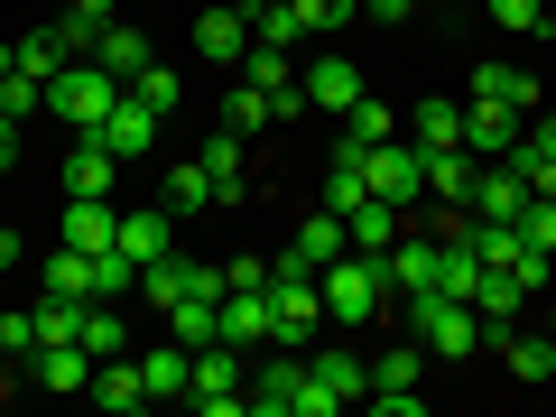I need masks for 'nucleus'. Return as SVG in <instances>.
<instances>
[{
    "label": "nucleus",
    "instance_id": "473e14b6",
    "mask_svg": "<svg viewBox=\"0 0 556 417\" xmlns=\"http://www.w3.org/2000/svg\"><path fill=\"white\" fill-rule=\"evenodd\" d=\"M121 10H130V0H65V20H56V28L75 38V56H93V38L121 20Z\"/></svg>",
    "mask_w": 556,
    "mask_h": 417
},
{
    "label": "nucleus",
    "instance_id": "49530a36",
    "mask_svg": "<svg viewBox=\"0 0 556 417\" xmlns=\"http://www.w3.org/2000/svg\"><path fill=\"white\" fill-rule=\"evenodd\" d=\"M529 139H538V149H556V112H538V130H529Z\"/></svg>",
    "mask_w": 556,
    "mask_h": 417
},
{
    "label": "nucleus",
    "instance_id": "9b49d317",
    "mask_svg": "<svg viewBox=\"0 0 556 417\" xmlns=\"http://www.w3.org/2000/svg\"><path fill=\"white\" fill-rule=\"evenodd\" d=\"M482 353H501V371H510L519 390H547V380H556V334H519V325H510V334H492Z\"/></svg>",
    "mask_w": 556,
    "mask_h": 417
},
{
    "label": "nucleus",
    "instance_id": "f3484780",
    "mask_svg": "<svg viewBox=\"0 0 556 417\" xmlns=\"http://www.w3.org/2000/svg\"><path fill=\"white\" fill-rule=\"evenodd\" d=\"M93 65H112L121 84H139L149 65H159V56H149V28H139V20H112V28L93 38Z\"/></svg>",
    "mask_w": 556,
    "mask_h": 417
},
{
    "label": "nucleus",
    "instance_id": "72a5a7b5",
    "mask_svg": "<svg viewBox=\"0 0 556 417\" xmlns=\"http://www.w3.org/2000/svg\"><path fill=\"white\" fill-rule=\"evenodd\" d=\"M84 353H93V362H112V353H130V325H121V306H84Z\"/></svg>",
    "mask_w": 556,
    "mask_h": 417
},
{
    "label": "nucleus",
    "instance_id": "2eb2a0df",
    "mask_svg": "<svg viewBox=\"0 0 556 417\" xmlns=\"http://www.w3.org/2000/svg\"><path fill=\"white\" fill-rule=\"evenodd\" d=\"M298 84H306V112H353V102H362V75H353V56H316Z\"/></svg>",
    "mask_w": 556,
    "mask_h": 417
},
{
    "label": "nucleus",
    "instance_id": "c756f323",
    "mask_svg": "<svg viewBox=\"0 0 556 417\" xmlns=\"http://www.w3.org/2000/svg\"><path fill=\"white\" fill-rule=\"evenodd\" d=\"M473 177H482L473 149H437V159H427V195H437V204H464V195H473Z\"/></svg>",
    "mask_w": 556,
    "mask_h": 417
},
{
    "label": "nucleus",
    "instance_id": "c9c22d12",
    "mask_svg": "<svg viewBox=\"0 0 556 417\" xmlns=\"http://www.w3.org/2000/svg\"><path fill=\"white\" fill-rule=\"evenodd\" d=\"M204 204H214V177H204V159L167 167V214H204Z\"/></svg>",
    "mask_w": 556,
    "mask_h": 417
},
{
    "label": "nucleus",
    "instance_id": "3c124183",
    "mask_svg": "<svg viewBox=\"0 0 556 417\" xmlns=\"http://www.w3.org/2000/svg\"><path fill=\"white\" fill-rule=\"evenodd\" d=\"M130 10H149V0H130Z\"/></svg>",
    "mask_w": 556,
    "mask_h": 417
},
{
    "label": "nucleus",
    "instance_id": "a18cd8bd",
    "mask_svg": "<svg viewBox=\"0 0 556 417\" xmlns=\"http://www.w3.org/2000/svg\"><path fill=\"white\" fill-rule=\"evenodd\" d=\"M362 10H371V20H408L417 0H362Z\"/></svg>",
    "mask_w": 556,
    "mask_h": 417
},
{
    "label": "nucleus",
    "instance_id": "dca6fc26",
    "mask_svg": "<svg viewBox=\"0 0 556 417\" xmlns=\"http://www.w3.org/2000/svg\"><path fill=\"white\" fill-rule=\"evenodd\" d=\"M93 399H102V408H121V417L159 408V399H149V380H139V353H112V362H93Z\"/></svg>",
    "mask_w": 556,
    "mask_h": 417
},
{
    "label": "nucleus",
    "instance_id": "2f4dec72",
    "mask_svg": "<svg viewBox=\"0 0 556 417\" xmlns=\"http://www.w3.org/2000/svg\"><path fill=\"white\" fill-rule=\"evenodd\" d=\"M10 47H20V75H38V84H56L75 65V38L65 28H38V38H10Z\"/></svg>",
    "mask_w": 556,
    "mask_h": 417
},
{
    "label": "nucleus",
    "instance_id": "b1692460",
    "mask_svg": "<svg viewBox=\"0 0 556 417\" xmlns=\"http://www.w3.org/2000/svg\"><path fill=\"white\" fill-rule=\"evenodd\" d=\"M343 223H353V251H371V260L390 251L399 232H408V214H399L390 195H362V204H353V214H343Z\"/></svg>",
    "mask_w": 556,
    "mask_h": 417
},
{
    "label": "nucleus",
    "instance_id": "a211bd4d",
    "mask_svg": "<svg viewBox=\"0 0 556 417\" xmlns=\"http://www.w3.org/2000/svg\"><path fill=\"white\" fill-rule=\"evenodd\" d=\"M112 177H121V159L93 130H75V149H65V195H112Z\"/></svg>",
    "mask_w": 556,
    "mask_h": 417
},
{
    "label": "nucleus",
    "instance_id": "412c9836",
    "mask_svg": "<svg viewBox=\"0 0 556 417\" xmlns=\"http://www.w3.org/2000/svg\"><path fill=\"white\" fill-rule=\"evenodd\" d=\"M195 159H204V177H214V204H241V195H251V177H241V130H223V121H214V139H204Z\"/></svg>",
    "mask_w": 556,
    "mask_h": 417
},
{
    "label": "nucleus",
    "instance_id": "37998d69",
    "mask_svg": "<svg viewBox=\"0 0 556 417\" xmlns=\"http://www.w3.org/2000/svg\"><path fill=\"white\" fill-rule=\"evenodd\" d=\"M371 408L380 417H427V399H417V390H371Z\"/></svg>",
    "mask_w": 556,
    "mask_h": 417
},
{
    "label": "nucleus",
    "instance_id": "aec40b11",
    "mask_svg": "<svg viewBox=\"0 0 556 417\" xmlns=\"http://www.w3.org/2000/svg\"><path fill=\"white\" fill-rule=\"evenodd\" d=\"M306 371H316L325 390L343 399V408H353V399H371V362H362L353 343H325V353H306Z\"/></svg>",
    "mask_w": 556,
    "mask_h": 417
},
{
    "label": "nucleus",
    "instance_id": "8fccbe9b",
    "mask_svg": "<svg viewBox=\"0 0 556 417\" xmlns=\"http://www.w3.org/2000/svg\"><path fill=\"white\" fill-rule=\"evenodd\" d=\"M547 334H556V298H547Z\"/></svg>",
    "mask_w": 556,
    "mask_h": 417
},
{
    "label": "nucleus",
    "instance_id": "58836bf2",
    "mask_svg": "<svg viewBox=\"0 0 556 417\" xmlns=\"http://www.w3.org/2000/svg\"><path fill=\"white\" fill-rule=\"evenodd\" d=\"M288 10H298V28H306V38H334V28H353V10H362V0H288Z\"/></svg>",
    "mask_w": 556,
    "mask_h": 417
},
{
    "label": "nucleus",
    "instance_id": "20e7f679",
    "mask_svg": "<svg viewBox=\"0 0 556 417\" xmlns=\"http://www.w3.org/2000/svg\"><path fill=\"white\" fill-rule=\"evenodd\" d=\"M241 380H251V343H204L195 353V371H186V408L195 417H251L241 408Z\"/></svg>",
    "mask_w": 556,
    "mask_h": 417
},
{
    "label": "nucleus",
    "instance_id": "6e6552de",
    "mask_svg": "<svg viewBox=\"0 0 556 417\" xmlns=\"http://www.w3.org/2000/svg\"><path fill=\"white\" fill-rule=\"evenodd\" d=\"M195 56H204V65H241V56H251V10H241V0H204Z\"/></svg>",
    "mask_w": 556,
    "mask_h": 417
},
{
    "label": "nucleus",
    "instance_id": "e433bc0d",
    "mask_svg": "<svg viewBox=\"0 0 556 417\" xmlns=\"http://www.w3.org/2000/svg\"><path fill=\"white\" fill-rule=\"evenodd\" d=\"M223 130H269V93H260V84H232V93H223Z\"/></svg>",
    "mask_w": 556,
    "mask_h": 417
},
{
    "label": "nucleus",
    "instance_id": "ea45409f",
    "mask_svg": "<svg viewBox=\"0 0 556 417\" xmlns=\"http://www.w3.org/2000/svg\"><path fill=\"white\" fill-rule=\"evenodd\" d=\"M130 93H139V102H149V112L167 121V112H177V102H186V84H177V65H149V75H139Z\"/></svg>",
    "mask_w": 556,
    "mask_h": 417
},
{
    "label": "nucleus",
    "instance_id": "09e8293b",
    "mask_svg": "<svg viewBox=\"0 0 556 417\" xmlns=\"http://www.w3.org/2000/svg\"><path fill=\"white\" fill-rule=\"evenodd\" d=\"M0 75H20V47H0Z\"/></svg>",
    "mask_w": 556,
    "mask_h": 417
},
{
    "label": "nucleus",
    "instance_id": "ddd939ff",
    "mask_svg": "<svg viewBox=\"0 0 556 417\" xmlns=\"http://www.w3.org/2000/svg\"><path fill=\"white\" fill-rule=\"evenodd\" d=\"M380 288H390V298H417V288H437V241H408V232H399L390 251H380Z\"/></svg>",
    "mask_w": 556,
    "mask_h": 417
},
{
    "label": "nucleus",
    "instance_id": "f704fd0d",
    "mask_svg": "<svg viewBox=\"0 0 556 417\" xmlns=\"http://www.w3.org/2000/svg\"><path fill=\"white\" fill-rule=\"evenodd\" d=\"M417 380H427V343H390L371 362V390H417Z\"/></svg>",
    "mask_w": 556,
    "mask_h": 417
},
{
    "label": "nucleus",
    "instance_id": "c85d7f7f",
    "mask_svg": "<svg viewBox=\"0 0 556 417\" xmlns=\"http://www.w3.org/2000/svg\"><path fill=\"white\" fill-rule=\"evenodd\" d=\"M380 139H399V112H390V102H371V93H362L353 112H343V149H353V159H371Z\"/></svg>",
    "mask_w": 556,
    "mask_h": 417
},
{
    "label": "nucleus",
    "instance_id": "4be33fe9",
    "mask_svg": "<svg viewBox=\"0 0 556 417\" xmlns=\"http://www.w3.org/2000/svg\"><path fill=\"white\" fill-rule=\"evenodd\" d=\"M408 139L417 149H427V159H437V149H464V102H445V93H427L408 112Z\"/></svg>",
    "mask_w": 556,
    "mask_h": 417
},
{
    "label": "nucleus",
    "instance_id": "de8ad7c7",
    "mask_svg": "<svg viewBox=\"0 0 556 417\" xmlns=\"http://www.w3.org/2000/svg\"><path fill=\"white\" fill-rule=\"evenodd\" d=\"M0 269H20V232H0Z\"/></svg>",
    "mask_w": 556,
    "mask_h": 417
},
{
    "label": "nucleus",
    "instance_id": "f03ea898",
    "mask_svg": "<svg viewBox=\"0 0 556 417\" xmlns=\"http://www.w3.org/2000/svg\"><path fill=\"white\" fill-rule=\"evenodd\" d=\"M316 288H325V325H380V306H390V288H380V260H371V251L325 260Z\"/></svg>",
    "mask_w": 556,
    "mask_h": 417
},
{
    "label": "nucleus",
    "instance_id": "423d86ee",
    "mask_svg": "<svg viewBox=\"0 0 556 417\" xmlns=\"http://www.w3.org/2000/svg\"><path fill=\"white\" fill-rule=\"evenodd\" d=\"M362 177H371V195H390L399 214H417V204H427V149L399 130V139H380L371 159H362Z\"/></svg>",
    "mask_w": 556,
    "mask_h": 417
},
{
    "label": "nucleus",
    "instance_id": "79ce46f5",
    "mask_svg": "<svg viewBox=\"0 0 556 417\" xmlns=\"http://www.w3.org/2000/svg\"><path fill=\"white\" fill-rule=\"evenodd\" d=\"M492 20L519 28V38H538V28H547V0H492Z\"/></svg>",
    "mask_w": 556,
    "mask_h": 417
},
{
    "label": "nucleus",
    "instance_id": "bb28decb",
    "mask_svg": "<svg viewBox=\"0 0 556 417\" xmlns=\"http://www.w3.org/2000/svg\"><path fill=\"white\" fill-rule=\"evenodd\" d=\"M473 102H510V112H538V75H519V65H473Z\"/></svg>",
    "mask_w": 556,
    "mask_h": 417
},
{
    "label": "nucleus",
    "instance_id": "5701e85b",
    "mask_svg": "<svg viewBox=\"0 0 556 417\" xmlns=\"http://www.w3.org/2000/svg\"><path fill=\"white\" fill-rule=\"evenodd\" d=\"M288 251H298L306 269H325V260H343V251H353V223H343V214H325V204H316V214L298 223V241H288Z\"/></svg>",
    "mask_w": 556,
    "mask_h": 417
},
{
    "label": "nucleus",
    "instance_id": "39448f33",
    "mask_svg": "<svg viewBox=\"0 0 556 417\" xmlns=\"http://www.w3.org/2000/svg\"><path fill=\"white\" fill-rule=\"evenodd\" d=\"M130 93V84L112 75V65H93V56H75L65 65L56 84H47V112L65 121V130H102V121H112V102Z\"/></svg>",
    "mask_w": 556,
    "mask_h": 417
},
{
    "label": "nucleus",
    "instance_id": "f8f14e48",
    "mask_svg": "<svg viewBox=\"0 0 556 417\" xmlns=\"http://www.w3.org/2000/svg\"><path fill=\"white\" fill-rule=\"evenodd\" d=\"M519 121L529 112H510V102H464V149H473V159H510Z\"/></svg>",
    "mask_w": 556,
    "mask_h": 417
},
{
    "label": "nucleus",
    "instance_id": "a19ab883",
    "mask_svg": "<svg viewBox=\"0 0 556 417\" xmlns=\"http://www.w3.org/2000/svg\"><path fill=\"white\" fill-rule=\"evenodd\" d=\"M0 353H10V362L38 353V306H28V316H20V306H0Z\"/></svg>",
    "mask_w": 556,
    "mask_h": 417
},
{
    "label": "nucleus",
    "instance_id": "1a4fd4ad",
    "mask_svg": "<svg viewBox=\"0 0 556 417\" xmlns=\"http://www.w3.org/2000/svg\"><path fill=\"white\" fill-rule=\"evenodd\" d=\"M56 241H65V251H112V241H121V204L112 195H65Z\"/></svg>",
    "mask_w": 556,
    "mask_h": 417
},
{
    "label": "nucleus",
    "instance_id": "4c0bfd02",
    "mask_svg": "<svg viewBox=\"0 0 556 417\" xmlns=\"http://www.w3.org/2000/svg\"><path fill=\"white\" fill-rule=\"evenodd\" d=\"M510 167H519V186H529V195H556V149H538L529 130H519V149H510Z\"/></svg>",
    "mask_w": 556,
    "mask_h": 417
},
{
    "label": "nucleus",
    "instance_id": "0eeeda50",
    "mask_svg": "<svg viewBox=\"0 0 556 417\" xmlns=\"http://www.w3.org/2000/svg\"><path fill=\"white\" fill-rule=\"evenodd\" d=\"M306 380H316V371H306V353H298V343H278L269 371L241 380V408H251V417H298V390H306Z\"/></svg>",
    "mask_w": 556,
    "mask_h": 417
},
{
    "label": "nucleus",
    "instance_id": "7c9ffc66",
    "mask_svg": "<svg viewBox=\"0 0 556 417\" xmlns=\"http://www.w3.org/2000/svg\"><path fill=\"white\" fill-rule=\"evenodd\" d=\"M186 371H195V353H186L177 334H167L159 353H139V380H149V399H186Z\"/></svg>",
    "mask_w": 556,
    "mask_h": 417
},
{
    "label": "nucleus",
    "instance_id": "a878e982",
    "mask_svg": "<svg viewBox=\"0 0 556 417\" xmlns=\"http://www.w3.org/2000/svg\"><path fill=\"white\" fill-rule=\"evenodd\" d=\"M167 334H177L186 353H204V343L223 334V298H204V288H195V298H177V306H167Z\"/></svg>",
    "mask_w": 556,
    "mask_h": 417
},
{
    "label": "nucleus",
    "instance_id": "4468645a",
    "mask_svg": "<svg viewBox=\"0 0 556 417\" xmlns=\"http://www.w3.org/2000/svg\"><path fill=\"white\" fill-rule=\"evenodd\" d=\"M121 251H130L139 269L167 260V251H177V214H167V204H130V214H121Z\"/></svg>",
    "mask_w": 556,
    "mask_h": 417
},
{
    "label": "nucleus",
    "instance_id": "9d476101",
    "mask_svg": "<svg viewBox=\"0 0 556 417\" xmlns=\"http://www.w3.org/2000/svg\"><path fill=\"white\" fill-rule=\"evenodd\" d=\"M93 139H102V149H112L121 167H139V159H149V149H159V112H149V102H139V93H121V102H112V121H102Z\"/></svg>",
    "mask_w": 556,
    "mask_h": 417
},
{
    "label": "nucleus",
    "instance_id": "f257e3e1",
    "mask_svg": "<svg viewBox=\"0 0 556 417\" xmlns=\"http://www.w3.org/2000/svg\"><path fill=\"white\" fill-rule=\"evenodd\" d=\"M316 325H325V288H316V269H306L298 251H278L269 260V343H316Z\"/></svg>",
    "mask_w": 556,
    "mask_h": 417
},
{
    "label": "nucleus",
    "instance_id": "6ab92c4d",
    "mask_svg": "<svg viewBox=\"0 0 556 417\" xmlns=\"http://www.w3.org/2000/svg\"><path fill=\"white\" fill-rule=\"evenodd\" d=\"M28 380H38V390H93V353H84V343H38V353H28Z\"/></svg>",
    "mask_w": 556,
    "mask_h": 417
},
{
    "label": "nucleus",
    "instance_id": "393cba45",
    "mask_svg": "<svg viewBox=\"0 0 556 417\" xmlns=\"http://www.w3.org/2000/svg\"><path fill=\"white\" fill-rule=\"evenodd\" d=\"M223 343H269V288H223Z\"/></svg>",
    "mask_w": 556,
    "mask_h": 417
},
{
    "label": "nucleus",
    "instance_id": "7ed1b4c3",
    "mask_svg": "<svg viewBox=\"0 0 556 417\" xmlns=\"http://www.w3.org/2000/svg\"><path fill=\"white\" fill-rule=\"evenodd\" d=\"M408 325H417V343H427L437 362H473V353H482V316H473V298L417 288V298H408Z\"/></svg>",
    "mask_w": 556,
    "mask_h": 417
},
{
    "label": "nucleus",
    "instance_id": "cd10ccee",
    "mask_svg": "<svg viewBox=\"0 0 556 417\" xmlns=\"http://www.w3.org/2000/svg\"><path fill=\"white\" fill-rule=\"evenodd\" d=\"M38 288L47 298H93V251H65L56 241V251L38 260Z\"/></svg>",
    "mask_w": 556,
    "mask_h": 417
},
{
    "label": "nucleus",
    "instance_id": "c03bdc74",
    "mask_svg": "<svg viewBox=\"0 0 556 417\" xmlns=\"http://www.w3.org/2000/svg\"><path fill=\"white\" fill-rule=\"evenodd\" d=\"M0 167H20V121L0 112Z\"/></svg>",
    "mask_w": 556,
    "mask_h": 417
}]
</instances>
